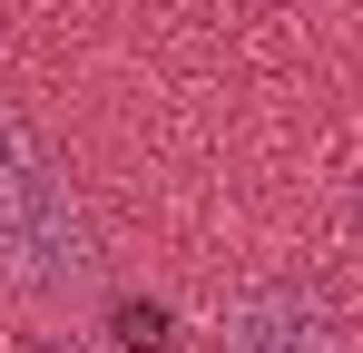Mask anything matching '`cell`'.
Masks as SVG:
<instances>
[{
	"instance_id": "obj_2",
	"label": "cell",
	"mask_w": 363,
	"mask_h": 353,
	"mask_svg": "<svg viewBox=\"0 0 363 353\" xmlns=\"http://www.w3.org/2000/svg\"><path fill=\"white\" fill-rule=\"evenodd\" d=\"M226 353H344V324L314 304V294H236L226 304Z\"/></svg>"
},
{
	"instance_id": "obj_3",
	"label": "cell",
	"mask_w": 363,
	"mask_h": 353,
	"mask_svg": "<svg viewBox=\"0 0 363 353\" xmlns=\"http://www.w3.org/2000/svg\"><path fill=\"white\" fill-rule=\"evenodd\" d=\"M108 334H118V353H157V344H167V304H147V294H128L118 314H108Z\"/></svg>"
},
{
	"instance_id": "obj_1",
	"label": "cell",
	"mask_w": 363,
	"mask_h": 353,
	"mask_svg": "<svg viewBox=\"0 0 363 353\" xmlns=\"http://www.w3.org/2000/svg\"><path fill=\"white\" fill-rule=\"evenodd\" d=\"M0 275L20 294H79L89 285V216L69 196L60 157L0 118Z\"/></svg>"
}]
</instances>
